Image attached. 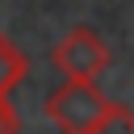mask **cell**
<instances>
[{"instance_id":"cell-1","label":"cell","mask_w":134,"mask_h":134,"mask_svg":"<svg viewBox=\"0 0 134 134\" xmlns=\"http://www.w3.org/2000/svg\"><path fill=\"white\" fill-rule=\"evenodd\" d=\"M113 109V100L96 88V80H67L63 88H54L42 105V113L63 130V134H92L105 113Z\"/></svg>"},{"instance_id":"cell-3","label":"cell","mask_w":134,"mask_h":134,"mask_svg":"<svg viewBox=\"0 0 134 134\" xmlns=\"http://www.w3.org/2000/svg\"><path fill=\"white\" fill-rule=\"evenodd\" d=\"M25 71H29V59H25V54H21L4 34H0V92L8 96V92L25 80Z\"/></svg>"},{"instance_id":"cell-4","label":"cell","mask_w":134,"mask_h":134,"mask_svg":"<svg viewBox=\"0 0 134 134\" xmlns=\"http://www.w3.org/2000/svg\"><path fill=\"white\" fill-rule=\"evenodd\" d=\"M92 134H134V109H126V105H113V109L105 113V121H100Z\"/></svg>"},{"instance_id":"cell-5","label":"cell","mask_w":134,"mask_h":134,"mask_svg":"<svg viewBox=\"0 0 134 134\" xmlns=\"http://www.w3.org/2000/svg\"><path fill=\"white\" fill-rule=\"evenodd\" d=\"M17 126H21V121H17V109H13L8 96L0 92V134H17Z\"/></svg>"},{"instance_id":"cell-2","label":"cell","mask_w":134,"mask_h":134,"mask_svg":"<svg viewBox=\"0 0 134 134\" xmlns=\"http://www.w3.org/2000/svg\"><path fill=\"white\" fill-rule=\"evenodd\" d=\"M54 67L67 75V80H96L105 67H109V46H105V38L96 34V29H88V25H75V29H67V38L54 46Z\"/></svg>"}]
</instances>
